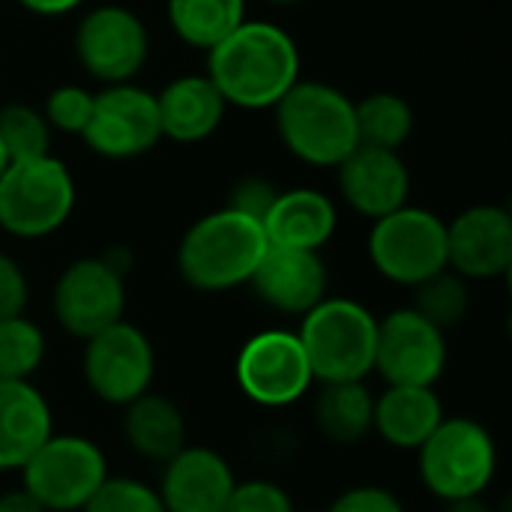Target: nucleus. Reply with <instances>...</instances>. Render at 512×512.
Returning <instances> with one entry per match:
<instances>
[{
  "mask_svg": "<svg viewBox=\"0 0 512 512\" xmlns=\"http://www.w3.org/2000/svg\"><path fill=\"white\" fill-rule=\"evenodd\" d=\"M303 57L297 39L261 18H246L207 51V75L225 105L243 111H273L300 81Z\"/></svg>",
  "mask_w": 512,
  "mask_h": 512,
  "instance_id": "obj_1",
  "label": "nucleus"
},
{
  "mask_svg": "<svg viewBox=\"0 0 512 512\" xmlns=\"http://www.w3.org/2000/svg\"><path fill=\"white\" fill-rule=\"evenodd\" d=\"M264 225L231 207H219L186 228L177 246L180 279L201 294H225L249 285L267 252Z\"/></svg>",
  "mask_w": 512,
  "mask_h": 512,
  "instance_id": "obj_2",
  "label": "nucleus"
},
{
  "mask_svg": "<svg viewBox=\"0 0 512 512\" xmlns=\"http://www.w3.org/2000/svg\"><path fill=\"white\" fill-rule=\"evenodd\" d=\"M273 117L282 147L312 168H339L360 144L354 99L327 81L300 78L273 105Z\"/></svg>",
  "mask_w": 512,
  "mask_h": 512,
  "instance_id": "obj_3",
  "label": "nucleus"
},
{
  "mask_svg": "<svg viewBox=\"0 0 512 512\" xmlns=\"http://www.w3.org/2000/svg\"><path fill=\"white\" fill-rule=\"evenodd\" d=\"M297 336L321 384L366 381L375 372L378 318L351 297H324L300 318Z\"/></svg>",
  "mask_w": 512,
  "mask_h": 512,
  "instance_id": "obj_4",
  "label": "nucleus"
},
{
  "mask_svg": "<svg viewBox=\"0 0 512 512\" xmlns=\"http://www.w3.org/2000/svg\"><path fill=\"white\" fill-rule=\"evenodd\" d=\"M423 486L438 501L480 498L498 474L495 435L474 417H444L417 450Z\"/></svg>",
  "mask_w": 512,
  "mask_h": 512,
  "instance_id": "obj_5",
  "label": "nucleus"
},
{
  "mask_svg": "<svg viewBox=\"0 0 512 512\" xmlns=\"http://www.w3.org/2000/svg\"><path fill=\"white\" fill-rule=\"evenodd\" d=\"M78 201L75 177L54 153L9 162L0 174V231L42 240L60 231Z\"/></svg>",
  "mask_w": 512,
  "mask_h": 512,
  "instance_id": "obj_6",
  "label": "nucleus"
},
{
  "mask_svg": "<svg viewBox=\"0 0 512 512\" xmlns=\"http://www.w3.org/2000/svg\"><path fill=\"white\" fill-rule=\"evenodd\" d=\"M366 252L393 285L414 288L447 267V222L426 207H399L372 222Z\"/></svg>",
  "mask_w": 512,
  "mask_h": 512,
  "instance_id": "obj_7",
  "label": "nucleus"
},
{
  "mask_svg": "<svg viewBox=\"0 0 512 512\" xmlns=\"http://www.w3.org/2000/svg\"><path fill=\"white\" fill-rule=\"evenodd\" d=\"M21 489L45 512H81L108 477L102 447L84 435H51L18 471Z\"/></svg>",
  "mask_w": 512,
  "mask_h": 512,
  "instance_id": "obj_8",
  "label": "nucleus"
},
{
  "mask_svg": "<svg viewBox=\"0 0 512 512\" xmlns=\"http://www.w3.org/2000/svg\"><path fill=\"white\" fill-rule=\"evenodd\" d=\"M81 69L105 84H126L150 60V30L138 12L120 3H102L78 18L72 36Z\"/></svg>",
  "mask_w": 512,
  "mask_h": 512,
  "instance_id": "obj_9",
  "label": "nucleus"
},
{
  "mask_svg": "<svg viewBox=\"0 0 512 512\" xmlns=\"http://www.w3.org/2000/svg\"><path fill=\"white\" fill-rule=\"evenodd\" d=\"M234 378L249 402L273 411L291 408L315 384L297 330H282V327L261 330L243 342L234 363Z\"/></svg>",
  "mask_w": 512,
  "mask_h": 512,
  "instance_id": "obj_10",
  "label": "nucleus"
},
{
  "mask_svg": "<svg viewBox=\"0 0 512 512\" xmlns=\"http://www.w3.org/2000/svg\"><path fill=\"white\" fill-rule=\"evenodd\" d=\"M84 381L90 393L105 405H129L153 390L156 351L150 336L126 318L84 339L81 357Z\"/></svg>",
  "mask_w": 512,
  "mask_h": 512,
  "instance_id": "obj_11",
  "label": "nucleus"
},
{
  "mask_svg": "<svg viewBox=\"0 0 512 512\" xmlns=\"http://www.w3.org/2000/svg\"><path fill=\"white\" fill-rule=\"evenodd\" d=\"M81 141L90 153L111 162H126L150 153L162 141L156 93L135 81L105 84L99 93H93V111L81 132Z\"/></svg>",
  "mask_w": 512,
  "mask_h": 512,
  "instance_id": "obj_12",
  "label": "nucleus"
},
{
  "mask_svg": "<svg viewBox=\"0 0 512 512\" xmlns=\"http://www.w3.org/2000/svg\"><path fill=\"white\" fill-rule=\"evenodd\" d=\"M51 312L57 324L75 336L90 339L126 315V276L102 255L72 261L54 282Z\"/></svg>",
  "mask_w": 512,
  "mask_h": 512,
  "instance_id": "obj_13",
  "label": "nucleus"
},
{
  "mask_svg": "<svg viewBox=\"0 0 512 512\" xmlns=\"http://www.w3.org/2000/svg\"><path fill=\"white\" fill-rule=\"evenodd\" d=\"M447 333L417 309H396L378 318L375 372L390 387H435L447 372Z\"/></svg>",
  "mask_w": 512,
  "mask_h": 512,
  "instance_id": "obj_14",
  "label": "nucleus"
},
{
  "mask_svg": "<svg viewBox=\"0 0 512 512\" xmlns=\"http://www.w3.org/2000/svg\"><path fill=\"white\" fill-rule=\"evenodd\" d=\"M447 267L468 282L501 279L512 267V216L501 204H474L447 222Z\"/></svg>",
  "mask_w": 512,
  "mask_h": 512,
  "instance_id": "obj_15",
  "label": "nucleus"
},
{
  "mask_svg": "<svg viewBox=\"0 0 512 512\" xmlns=\"http://www.w3.org/2000/svg\"><path fill=\"white\" fill-rule=\"evenodd\" d=\"M336 174L345 204L369 222L408 204L411 171L399 150L357 144L342 159Z\"/></svg>",
  "mask_w": 512,
  "mask_h": 512,
  "instance_id": "obj_16",
  "label": "nucleus"
},
{
  "mask_svg": "<svg viewBox=\"0 0 512 512\" xmlns=\"http://www.w3.org/2000/svg\"><path fill=\"white\" fill-rule=\"evenodd\" d=\"M249 285L267 309L288 318H303L327 297L330 273L321 252L267 246Z\"/></svg>",
  "mask_w": 512,
  "mask_h": 512,
  "instance_id": "obj_17",
  "label": "nucleus"
},
{
  "mask_svg": "<svg viewBox=\"0 0 512 512\" xmlns=\"http://www.w3.org/2000/svg\"><path fill=\"white\" fill-rule=\"evenodd\" d=\"M234 486V468L219 450L186 444L162 465L156 492L168 512H225Z\"/></svg>",
  "mask_w": 512,
  "mask_h": 512,
  "instance_id": "obj_18",
  "label": "nucleus"
},
{
  "mask_svg": "<svg viewBox=\"0 0 512 512\" xmlns=\"http://www.w3.org/2000/svg\"><path fill=\"white\" fill-rule=\"evenodd\" d=\"M162 138L177 144H201L219 132L225 123V99L204 72L177 75L156 93Z\"/></svg>",
  "mask_w": 512,
  "mask_h": 512,
  "instance_id": "obj_19",
  "label": "nucleus"
},
{
  "mask_svg": "<svg viewBox=\"0 0 512 512\" xmlns=\"http://www.w3.org/2000/svg\"><path fill=\"white\" fill-rule=\"evenodd\" d=\"M261 225L270 246L321 252L339 228V210L321 189H279Z\"/></svg>",
  "mask_w": 512,
  "mask_h": 512,
  "instance_id": "obj_20",
  "label": "nucleus"
},
{
  "mask_svg": "<svg viewBox=\"0 0 512 512\" xmlns=\"http://www.w3.org/2000/svg\"><path fill=\"white\" fill-rule=\"evenodd\" d=\"M54 435V414L33 381H0V474L24 462Z\"/></svg>",
  "mask_w": 512,
  "mask_h": 512,
  "instance_id": "obj_21",
  "label": "nucleus"
},
{
  "mask_svg": "<svg viewBox=\"0 0 512 512\" xmlns=\"http://www.w3.org/2000/svg\"><path fill=\"white\" fill-rule=\"evenodd\" d=\"M444 405L435 387H390L375 396L372 435L396 450L417 453L444 420Z\"/></svg>",
  "mask_w": 512,
  "mask_h": 512,
  "instance_id": "obj_22",
  "label": "nucleus"
},
{
  "mask_svg": "<svg viewBox=\"0 0 512 512\" xmlns=\"http://www.w3.org/2000/svg\"><path fill=\"white\" fill-rule=\"evenodd\" d=\"M123 438L141 459L165 465L186 447V417L177 402L147 390L123 405Z\"/></svg>",
  "mask_w": 512,
  "mask_h": 512,
  "instance_id": "obj_23",
  "label": "nucleus"
},
{
  "mask_svg": "<svg viewBox=\"0 0 512 512\" xmlns=\"http://www.w3.org/2000/svg\"><path fill=\"white\" fill-rule=\"evenodd\" d=\"M375 393L366 381L321 384L315 396V426L336 447H354L372 435Z\"/></svg>",
  "mask_w": 512,
  "mask_h": 512,
  "instance_id": "obj_24",
  "label": "nucleus"
},
{
  "mask_svg": "<svg viewBox=\"0 0 512 512\" xmlns=\"http://www.w3.org/2000/svg\"><path fill=\"white\" fill-rule=\"evenodd\" d=\"M165 15L183 45L207 54L246 21V0H168Z\"/></svg>",
  "mask_w": 512,
  "mask_h": 512,
  "instance_id": "obj_25",
  "label": "nucleus"
},
{
  "mask_svg": "<svg viewBox=\"0 0 512 512\" xmlns=\"http://www.w3.org/2000/svg\"><path fill=\"white\" fill-rule=\"evenodd\" d=\"M354 117L360 144L384 150H402L417 129V114L411 102L393 90H378L354 102Z\"/></svg>",
  "mask_w": 512,
  "mask_h": 512,
  "instance_id": "obj_26",
  "label": "nucleus"
},
{
  "mask_svg": "<svg viewBox=\"0 0 512 512\" xmlns=\"http://www.w3.org/2000/svg\"><path fill=\"white\" fill-rule=\"evenodd\" d=\"M411 309H417L429 324H435L444 333L459 327L471 312L468 279H462L450 267L438 270L435 276L414 285V306Z\"/></svg>",
  "mask_w": 512,
  "mask_h": 512,
  "instance_id": "obj_27",
  "label": "nucleus"
},
{
  "mask_svg": "<svg viewBox=\"0 0 512 512\" xmlns=\"http://www.w3.org/2000/svg\"><path fill=\"white\" fill-rule=\"evenodd\" d=\"M45 333L27 315L0 318V381H30L45 360Z\"/></svg>",
  "mask_w": 512,
  "mask_h": 512,
  "instance_id": "obj_28",
  "label": "nucleus"
},
{
  "mask_svg": "<svg viewBox=\"0 0 512 512\" xmlns=\"http://www.w3.org/2000/svg\"><path fill=\"white\" fill-rule=\"evenodd\" d=\"M51 138L54 132L42 108H33L27 102H9L0 108V147L6 150L9 162L48 156Z\"/></svg>",
  "mask_w": 512,
  "mask_h": 512,
  "instance_id": "obj_29",
  "label": "nucleus"
},
{
  "mask_svg": "<svg viewBox=\"0 0 512 512\" xmlns=\"http://www.w3.org/2000/svg\"><path fill=\"white\" fill-rule=\"evenodd\" d=\"M81 512H168L159 492L135 477H105Z\"/></svg>",
  "mask_w": 512,
  "mask_h": 512,
  "instance_id": "obj_30",
  "label": "nucleus"
},
{
  "mask_svg": "<svg viewBox=\"0 0 512 512\" xmlns=\"http://www.w3.org/2000/svg\"><path fill=\"white\" fill-rule=\"evenodd\" d=\"M93 111V93L81 84H60L45 96L42 114L51 126V132L60 135H78L84 132Z\"/></svg>",
  "mask_w": 512,
  "mask_h": 512,
  "instance_id": "obj_31",
  "label": "nucleus"
},
{
  "mask_svg": "<svg viewBox=\"0 0 512 512\" xmlns=\"http://www.w3.org/2000/svg\"><path fill=\"white\" fill-rule=\"evenodd\" d=\"M225 512H297L294 498L273 480H237Z\"/></svg>",
  "mask_w": 512,
  "mask_h": 512,
  "instance_id": "obj_32",
  "label": "nucleus"
},
{
  "mask_svg": "<svg viewBox=\"0 0 512 512\" xmlns=\"http://www.w3.org/2000/svg\"><path fill=\"white\" fill-rule=\"evenodd\" d=\"M324 512H405L399 495L387 486H354L333 498Z\"/></svg>",
  "mask_w": 512,
  "mask_h": 512,
  "instance_id": "obj_33",
  "label": "nucleus"
},
{
  "mask_svg": "<svg viewBox=\"0 0 512 512\" xmlns=\"http://www.w3.org/2000/svg\"><path fill=\"white\" fill-rule=\"evenodd\" d=\"M27 300H30V282L24 267L9 252H0V318L24 315Z\"/></svg>",
  "mask_w": 512,
  "mask_h": 512,
  "instance_id": "obj_34",
  "label": "nucleus"
},
{
  "mask_svg": "<svg viewBox=\"0 0 512 512\" xmlns=\"http://www.w3.org/2000/svg\"><path fill=\"white\" fill-rule=\"evenodd\" d=\"M276 195H279V189L270 180H264L258 174H249V177H243L231 189V198H228L225 207H231L237 213H246V216H252V219L261 222L267 216V210H270V204H273Z\"/></svg>",
  "mask_w": 512,
  "mask_h": 512,
  "instance_id": "obj_35",
  "label": "nucleus"
},
{
  "mask_svg": "<svg viewBox=\"0 0 512 512\" xmlns=\"http://www.w3.org/2000/svg\"><path fill=\"white\" fill-rule=\"evenodd\" d=\"M84 0H18L21 9H27L30 15L39 18H57V15H69L81 6Z\"/></svg>",
  "mask_w": 512,
  "mask_h": 512,
  "instance_id": "obj_36",
  "label": "nucleus"
},
{
  "mask_svg": "<svg viewBox=\"0 0 512 512\" xmlns=\"http://www.w3.org/2000/svg\"><path fill=\"white\" fill-rule=\"evenodd\" d=\"M0 512H45L21 486L0 492Z\"/></svg>",
  "mask_w": 512,
  "mask_h": 512,
  "instance_id": "obj_37",
  "label": "nucleus"
},
{
  "mask_svg": "<svg viewBox=\"0 0 512 512\" xmlns=\"http://www.w3.org/2000/svg\"><path fill=\"white\" fill-rule=\"evenodd\" d=\"M444 512H495V507L480 495V498H462V501H447Z\"/></svg>",
  "mask_w": 512,
  "mask_h": 512,
  "instance_id": "obj_38",
  "label": "nucleus"
},
{
  "mask_svg": "<svg viewBox=\"0 0 512 512\" xmlns=\"http://www.w3.org/2000/svg\"><path fill=\"white\" fill-rule=\"evenodd\" d=\"M267 3H273V6H297L303 0H267Z\"/></svg>",
  "mask_w": 512,
  "mask_h": 512,
  "instance_id": "obj_39",
  "label": "nucleus"
},
{
  "mask_svg": "<svg viewBox=\"0 0 512 512\" xmlns=\"http://www.w3.org/2000/svg\"><path fill=\"white\" fill-rule=\"evenodd\" d=\"M9 165V156H6V150L0 147V174H3V168Z\"/></svg>",
  "mask_w": 512,
  "mask_h": 512,
  "instance_id": "obj_40",
  "label": "nucleus"
}]
</instances>
